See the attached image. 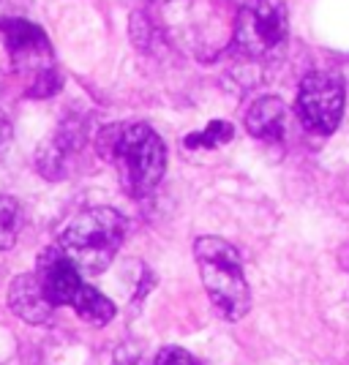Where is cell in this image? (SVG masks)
<instances>
[{"instance_id": "1", "label": "cell", "mask_w": 349, "mask_h": 365, "mask_svg": "<svg viewBox=\"0 0 349 365\" xmlns=\"http://www.w3.org/2000/svg\"><path fill=\"white\" fill-rule=\"evenodd\" d=\"M98 153L118 169L123 188L131 197H148L167 169V148L145 123H115L104 128Z\"/></svg>"}, {"instance_id": "2", "label": "cell", "mask_w": 349, "mask_h": 365, "mask_svg": "<svg viewBox=\"0 0 349 365\" xmlns=\"http://www.w3.org/2000/svg\"><path fill=\"white\" fill-rule=\"evenodd\" d=\"M194 259L213 308L227 322L243 319L251 308V289L246 281L243 259L238 254V248L221 237L205 235L194 243Z\"/></svg>"}, {"instance_id": "3", "label": "cell", "mask_w": 349, "mask_h": 365, "mask_svg": "<svg viewBox=\"0 0 349 365\" xmlns=\"http://www.w3.org/2000/svg\"><path fill=\"white\" fill-rule=\"evenodd\" d=\"M126 218L112 207H91L76 213L61 229V248L79 267V273H101L112 264L126 240Z\"/></svg>"}, {"instance_id": "4", "label": "cell", "mask_w": 349, "mask_h": 365, "mask_svg": "<svg viewBox=\"0 0 349 365\" xmlns=\"http://www.w3.org/2000/svg\"><path fill=\"white\" fill-rule=\"evenodd\" d=\"M289 38L287 6L281 0H246L235 16V44L248 58H275Z\"/></svg>"}, {"instance_id": "5", "label": "cell", "mask_w": 349, "mask_h": 365, "mask_svg": "<svg viewBox=\"0 0 349 365\" xmlns=\"http://www.w3.org/2000/svg\"><path fill=\"white\" fill-rule=\"evenodd\" d=\"M298 115L308 131L333 134L344 115V85L341 79L325 71L303 76L298 91Z\"/></svg>"}, {"instance_id": "6", "label": "cell", "mask_w": 349, "mask_h": 365, "mask_svg": "<svg viewBox=\"0 0 349 365\" xmlns=\"http://www.w3.org/2000/svg\"><path fill=\"white\" fill-rule=\"evenodd\" d=\"M0 33H3V41H6V49L14 61L16 71L28 76V82H33L36 76H41L49 68H55L52 46H49L44 31L39 25L11 16V19L0 22Z\"/></svg>"}, {"instance_id": "7", "label": "cell", "mask_w": 349, "mask_h": 365, "mask_svg": "<svg viewBox=\"0 0 349 365\" xmlns=\"http://www.w3.org/2000/svg\"><path fill=\"white\" fill-rule=\"evenodd\" d=\"M39 284L44 289L46 300L55 305H71L82 297V292L88 289V284L82 281V273L71 259L63 254L61 248H46L39 259Z\"/></svg>"}, {"instance_id": "8", "label": "cell", "mask_w": 349, "mask_h": 365, "mask_svg": "<svg viewBox=\"0 0 349 365\" xmlns=\"http://www.w3.org/2000/svg\"><path fill=\"white\" fill-rule=\"evenodd\" d=\"M9 308L28 324H46L52 319L55 305L46 300L36 275H16L9 287Z\"/></svg>"}, {"instance_id": "9", "label": "cell", "mask_w": 349, "mask_h": 365, "mask_svg": "<svg viewBox=\"0 0 349 365\" xmlns=\"http://www.w3.org/2000/svg\"><path fill=\"white\" fill-rule=\"evenodd\" d=\"M287 128V109L284 101L275 96L257 98L246 112V131L262 142H281Z\"/></svg>"}, {"instance_id": "10", "label": "cell", "mask_w": 349, "mask_h": 365, "mask_svg": "<svg viewBox=\"0 0 349 365\" xmlns=\"http://www.w3.org/2000/svg\"><path fill=\"white\" fill-rule=\"evenodd\" d=\"M74 311L91 324H106V322L115 317V305L112 300H106L98 289H93L88 284V289L82 292V297L74 303Z\"/></svg>"}, {"instance_id": "11", "label": "cell", "mask_w": 349, "mask_h": 365, "mask_svg": "<svg viewBox=\"0 0 349 365\" xmlns=\"http://www.w3.org/2000/svg\"><path fill=\"white\" fill-rule=\"evenodd\" d=\"M19 227H22V210L16 199L0 194V248H11L16 243Z\"/></svg>"}, {"instance_id": "12", "label": "cell", "mask_w": 349, "mask_h": 365, "mask_svg": "<svg viewBox=\"0 0 349 365\" xmlns=\"http://www.w3.org/2000/svg\"><path fill=\"white\" fill-rule=\"evenodd\" d=\"M232 134H235L232 123L213 120V123H208V128H205V131L186 137V145H188V148H218V145L229 142V139H232Z\"/></svg>"}, {"instance_id": "13", "label": "cell", "mask_w": 349, "mask_h": 365, "mask_svg": "<svg viewBox=\"0 0 349 365\" xmlns=\"http://www.w3.org/2000/svg\"><path fill=\"white\" fill-rule=\"evenodd\" d=\"M153 365H199V363L186 349H181V346H167V349H161L156 354Z\"/></svg>"}, {"instance_id": "14", "label": "cell", "mask_w": 349, "mask_h": 365, "mask_svg": "<svg viewBox=\"0 0 349 365\" xmlns=\"http://www.w3.org/2000/svg\"><path fill=\"white\" fill-rule=\"evenodd\" d=\"M9 142H11V123H9V118H6V112L0 109V155L6 153Z\"/></svg>"}, {"instance_id": "15", "label": "cell", "mask_w": 349, "mask_h": 365, "mask_svg": "<svg viewBox=\"0 0 349 365\" xmlns=\"http://www.w3.org/2000/svg\"><path fill=\"white\" fill-rule=\"evenodd\" d=\"M347 264H349V262H347Z\"/></svg>"}]
</instances>
